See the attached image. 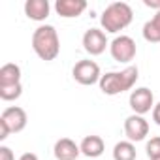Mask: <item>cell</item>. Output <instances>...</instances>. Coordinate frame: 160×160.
I'll list each match as a JSON object with an SVG mask.
<instances>
[{
    "mask_svg": "<svg viewBox=\"0 0 160 160\" xmlns=\"http://www.w3.org/2000/svg\"><path fill=\"white\" fill-rule=\"evenodd\" d=\"M145 151H147L149 160H152V158H160V136L151 138V139L147 141V145H145Z\"/></svg>",
    "mask_w": 160,
    "mask_h": 160,
    "instance_id": "obj_18",
    "label": "cell"
},
{
    "mask_svg": "<svg viewBox=\"0 0 160 160\" xmlns=\"http://www.w3.org/2000/svg\"><path fill=\"white\" fill-rule=\"evenodd\" d=\"M143 4H145L147 8H152V10L160 12V0H143Z\"/></svg>",
    "mask_w": 160,
    "mask_h": 160,
    "instance_id": "obj_21",
    "label": "cell"
},
{
    "mask_svg": "<svg viewBox=\"0 0 160 160\" xmlns=\"http://www.w3.org/2000/svg\"><path fill=\"white\" fill-rule=\"evenodd\" d=\"M32 49L42 60H55L60 53V40L51 25H42L32 34Z\"/></svg>",
    "mask_w": 160,
    "mask_h": 160,
    "instance_id": "obj_2",
    "label": "cell"
},
{
    "mask_svg": "<svg viewBox=\"0 0 160 160\" xmlns=\"http://www.w3.org/2000/svg\"><path fill=\"white\" fill-rule=\"evenodd\" d=\"M79 149H81V154H85L87 158H98L104 154L106 143L100 136H85L83 141L79 143Z\"/></svg>",
    "mask_w": 160,
    "mask_h": 160,
    "instance_id": "obj_12",
    "label": "cell"
},
{
    "mask_svg": "<svg viewBox=\"0 0 160 160\" xmlns=\"http://www.w3.org/2000/svg\"><path fill=\"white\" fill-rule=\"evenodd\" d=\"M21 83V68L15 62H8L0 68V87Z\"/></svg>",
    "mask_w": 160,
    "mask_h": 160,
    "instance_id": "obj_14",
    "label": "cell"
},
{
    "mask_svg": "<svg viewBox=\"0 0 160 160\" xmlns=\"http://www.w3.org/2000/svg\"><path fill=\"white\" fill-rule=\"evenodd\" d=\"M109 51H111V57L117 60V62H124L128 64L130 60H134L138 49H136V42L130 38V36H117L111 43H109Z\"/></svg>",
    "mask_w": 160,
    "mask_h": 160,
    "instance_id": "obj_5",
    "label": "cell"
},
{
    "mask_svg": "<svg viewBox=\"0 0 160 160\" xmlns=\"http://www.w3.org/2000/svg\"><path fill=\"white\" fill-rule=\"evenodd\" d=\"M12 132H10V128L4 124V122H0V141H4V139H8V136H10Z\"/></svg>",
    "mask_w": 160,
    "mask_h": 160,
    "instance_id": "obj_20",
    "label": "cell"
},
{
    "mask_svg": "<svg viewBox=\"0 0 160 160\" xmlns=\"http://www.w3.org/2000/svg\"><path fill=\"white\" fill-rule=\"evenodd\" d=\"M19 160H38V156L34 152H25V154L19 156Z\"/></svg>",
    "mask_w": 160,
    "mask_h": 160,
    "instance_id": "obj_23",
    "label": "cell"
},
{
    "mask_svg": "<svg viewBox=\"0 0 160 160\" xmlns=\"http://www.w3.org/2000/svg\"><path fill=\"white\" fill-rule=\"evenodd\" d=\"M113 160H136V147L132 141H119L113 147Z\"/></svg>",
    "mask_w": 160,
    "mask_h": 160,
    "instance_id": "obj_15",
    "label": "cell"
},
{
    "mask_svg": "<svg viewBox=\"0 0 160 160\" xmlns=\"http://www.w3.org/2000/svg\"><path fill=\"white\" fill-rule=\"evenodd\" d=\"M85 10H87L85 0H57L55 2V12L64 19L79 17Z\"/></svg>",
    "mask_w": 160,
    "mask_h": 160,
    "instance_id": "obj_10",
    "label": "cell"
},
{
    "mask_svg": "<svg viewBox=\"0 0 160 160\" xmlns=\"http://www.w3.org/2000/svg\"><path fill=\"white\" fill-rule=\"evenodd\" d=\"M72 75L79 85H94V83H100L102 79L100 66L94 60H79L73 66Z\"/></svg>",
    "mask_w": 160,
    "mask_h": 160,
    "instance_id": "obj_4",
    "label": "cell"
},
{
    "mask_svg": "<svg viewBox=\"0 0 160 160\" xmlns=\"http://www.w3.org/2000/svg\"><path fill=\"white\" fill-rule=\"evenodd\" d=\"M21 94H23V85H21V83H17V85H6V87H0V98L6 100V102L17 100Z\"/></svg>",
    "mask_w": 160,
    "mask_h": 160,
    "instance_id": "obj_17",
    "label": "cell"
},
{
    "mask_svg": "<svg viewBox=\"0 0 160 160\" xmlns=\"http://www.w3.org/2000/svg\"><path fill=\"white\" fill-rule=\"evenodd\" d=\"M51 6L47 0H27L25 2V13L32 21H45L49 17Z\"/></svg>",
    "mask_w": 160,
    "mask_h": 160,
    "instance_id": "obj_13",
    "label": "cell"
},
{
    "mask_svg": "<svg viewBox=\"0 0 160 160\" xmlns=\"http://www.w3.org/2000/svg\"><path fill=\"white\" fill-rule=\"evenodd\" d=\"M128 102H130L132 111L136 115H141V117L154 108V96H152L151 89H147V87H139V89L132 91Z\"/></svg>",
    "mask_w": 160,
    "mask_h": 160,
    "instance_id": "obj_6",
    "label": "cell"
},
{
    "mask_svg": "<svg viewBox=\"0 0 160 160\" xmlns=\"http://www.w3.org/2000/svg\"><path fill=\"white\" fill-rule=\"evenodd\" d=\"M0 160H15L13 151L6 145H0Z\"/></svg>",
    "mask_w": 160,
    "mask_h": 160,
    "instance_id": "obj_19",
    "label": "cell"
},
{
    "mask_svg": "<svg viewBox=\"0 0 160 160\" xmlns=\"http://www.w3.org/2000/svg\"><path fill=\"white\" fill-rule=\"evenodd\" d=\"M55 158L57 160H77V156L81 154V149L79 145L70 139V138H60L57 143H55Z\"/></svg>",
    "mask_w": 160,
    "mask_h": 160,
    "instance_id": "obj_11",
    "label": "cell"
},
{
    "mask_svg": "<svg viewBox=\"0 0 160 160\" xmlns=\"http://www.w3.org/2000/svg\"><path fill=\"white\" fill-rule=\"evenodd\" d=\"M132 19H134V12L126 2H113L102 12L100 25L106 32L115 34V32L126 28L132 23Z\"/></svg>",
    "mask_w": 160,
    "mask_h": 160,
    "instance_id": "obj_3",
    "label": "cell"
},
{
    "mask_svg": "<svg viewBox=\"0 0 160 160\" xmlns=\"http://www.w3.org/2000/svg\"><path fill=\"white\" fill-rule=\"evenodd\" d=\"M152 19H154V21H158V23H160V12H156V15H154V17H152Z\"/></svg>",
    "mask_w": 160,
    "mask_h": 160,
    "instance_id": "obj_24",
    "label": "cell"
},
{
    "mask_svg": "<svg viewBox=\"0 0 160 160\" xmlns=\"http://www.w3.org/2000/svg\"><path fill=\"white\" fill-rule=\"evenodd\" d=\"M124 134L128 141H143L149 134V122L141 115H130L124 121Z\"/></svg>",
    "mask_w": 160,
    "mask_h": 160,
    "instance_id": "obj_9",
    "label": "cell"
},
{
    "mask_svg": "<svg viewBox=\"0 0 160 160\" xmlns=\"http://www.w3.org/2000/svg\"><path fill=\"white\" fill-rule=\"evenodd\" d=\"M152 160H160V158H152Z\"/></svg>",
    "mask_w": 160,
    "mask_h": 160,
    "instance_id": "obj_25",
    "label": "cell"
},
{
    "mask_svg": "<svg viewBox=\"0 0 160 160\" xmlns=\"http://www.w3.org/2000/svg\"><path fill=\"white\" fill-rule=\"evenodd\" d=\"M152 121H154V122L160 126V102H158V104L152 108Z\"/></svg>",
    "mask_w": 160,
    "mask_h": 160,
    "instance_id": "obj_22",
    "label": "cell"
},
{
    "mask_svg": "<svg viewBox=\"0 0 160 160\" xmlns=\"http://www.w3.org/2000/svg\"><path fill=\"white\" fill-rule=\"evenodd\" d=\"M108 38H106V32L100 30V28H89L85 34H83V49L89 53V55H102L108 47Z\"/></svg>",
    "mask_w": 160,
    "mask_h": 160,
    "instance_id": "obj_8",
    "label": "cell"
},
{
    "mask_svg": "<svg viewBox=\"0 0 160 160\" xmlns=\"http://www.w3.org/2000/svg\"><path fill=\"white\" fill-rule=\"evenodd\" d=\"M143 38L151 43H158L160 42V23L151 19L143 25Z\"/></svg>",
    "mask_w": 160,
    "mask_h": 160,
    "instance_id": "obj_16",
    "label": "cell"
},
{
    "mask_svg": "<svg viewBox=\"0 0 160 160\" xmlns=\"http://www.w3.org/2000/svg\"><path fill=\"white\" fill-rule=\"evenodd\" d=\"M0 122H4L8 128H10V132L13 134H17V132H21V130H25V126H27V122H28V117H27V111L23 109V108H19V106H12V108H6L4 111H2V115H0Z\"/></svg>",
    "mask_w": 160,
    "mask_h": 160,
    "instance_id": "obj_7",
    "label": "cell"
},
{
    "mask_svg": "<svg viewBox=\"0 0 160 160\" xmlns=\"http://www.w3.org/2000/svg\"><path fill=\"white\" fill-rule=\"evenodd\" d=\"M139 77L138 66H126L122 72H108L100 79V91L108 96H117L124 91H130Z\"/></svg>",
    "mask_w": 160,
    "mask_h": 160,
    "instance_id": "obj_1",
    "label": "cell"
}]
</instances>
